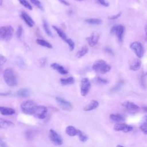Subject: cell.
Returning <instances> with one entry per match:
<instances>
[{
    "instance_id": "obj_1",
    "label": "cell",
    "mask_w": 147,
    "mask_h": 147,
    "mask_svg": "<svg viewBox=\"0 0 147 147\" xmlns=\"http://www.w3.org/2000/svg\"><path fill=\"white\" fill-rule=\"evenodd\" d=\"M92 69L96 72L105 74L110 70L111 66L103 60H99L94 63Z\"/></svg>"
},
{
    "instance_id": "obj_31",
    "label": "cell",
    "mask_w": 147,
    "mask_h": 147,
    "mask_svg": "<svg viewBox=\"0 0 147 147\" xmlns=\"http://www.w3.org/2000/svg\"><path fill=\"white\" fill-rule=\"evenodd\" d=\"M146 117H145L144 119L143 120L142 122L141 123V125H140V129L142 130V131L145 134H146L147 133V127H146Z\"/></svg>"
},
{
    "instance_id": "obj_33",
    "label": "cell",
    "mask_w": 147,
    "mask_h": 147,
    "mask_svg": "<svg viewBox=\"0 0 147 147\" xmlns=\"http://www.w3.org/2000/svg\"><path fill=\"white\" fill-rule=\"evenodd\" d=\"M20 3L23 5L25 7L27 8L29 10H32V6H31V5L26 1V0H18Z\"/></svg>"
},
{
    "instance_id": "obj_22",
    "label": "cell",
    "mask_w": 147,
    "mask_h": 147,
    "mask_svg": "<svg viewBox=\"0 0 147 147\" xmlns=\"http://www.w3.org/2000/svg\"><path fill=\"white\" fill-rule=\"evenodd\" d=\"M52 28H53L54 30H56V33H57V34L59 35V36L64 41H66L67 38V36L66 34H65V33L62 30H61L60 28H59L58 27L55 26V25H53L52 26Z\"/></svg>"
},
{
    "instance_id": "obj_2",
    "label": "cell",
    "mask_w": 147,
    "mask_h": 147,
    "mask_svg": "<svg viewBox=\"0 0 147 147\" xmlns=\"http://www.w3.org/2000/svg\"><path fill=\"white\" fill-rule=\"evenodd\" d=\"M3 78L6 83L10 87H14L17 84L14 72L10 68L6 69L3 72Z\"/></svg>"
},
{
    "instance_id": "obj_43",
    "label": "cell",
    "mask_w": 147,
    "mask_h": 147,
    "mask_svg": "<svg viewBox=\"0 0 147 147\" xmlns=\"http://www.w3.org/2000/svg\"><path fill=\"white\" fill-rule=\"evenodd\" d=\"M0 146H2V147H5V146H6L7 145L5 143V141H3L2 139L0 138Z\"/></svg>"
},
{
    "instance_id": "obj_35",
    "label": "cell",
    "mask_w": 147,
    "mask_h": 147,
    "mask_svg": "<svg viewBox=\"0 0 147 147\" xmlns=\"http://www.w3.org/2000/svg\"><path fill=\"white\" fill-rule=\"evenodd\" d=\"M65 42H66L67 43V44L68 45L69 48V49H70L71 51H72V50L74 49V48H75V42H74V41L72 39H71V38H67Z\"/></svg>"
},
{
    "instance_id": "obj_7",
    "label": "cell",
    "mask_w": 147,
    "mask_h": 147,
    "mask_svg": "<svg viewBox=\"0 0 147 147\" xmlns=\"http://www.w3.org/2000/svg\"><path fill=\"white\" fill-rule=\"evenodd\" d=\"M91 87V83L87 78H84L81 80L80 93L83 96L87 95Z\"/></svg>"
},
{
    "instance_id": "obj_4",
    "label": "cell",
    "mask_w": 147,
    "mask_h": 147,
    "mask_svg": "<svg viewBox=\"0 0 147 147\" xmlns=\"http://www.w3.org/2000/svg\"><path fill=\"white\" fill-rule=\"evenodd\" d=\"M37 105L33 100H26L21 105L22 111L26 114L33 115Z\"/></svg>"
},
{
    "instance_id": "obj_29",
    "label": "cell",
    "mask_w": 147,
    "mask_h": 147,
    "mask_svg": "<svg viewBox=\"0 0 147 147\" xmlns=\"http://www.w3.org/2000/svg\"><path fill=\"white\" fill-rule=\"evenodd\" d=\"M77 135L78 136L80 141L83 142H85L88 140V137L80 130H78Z\"/></svg>"
},
{
    "instance_id": "obj_10",
    "label": "cell",
    "mask_w": 147,
    "mask_h": 147,
    "mask_svg": "<svg viewBox=\"0 0 147 147\" xmlns=\"http://www.w3.org/2000/svg\"><path fill=\"white\" fill-rule=\"evenodd\" d=\"M56 100L59 106H60L63 110L69 111L72 109V106L71 103L67 100L60 97H56Z\"/></svg>"
},
{
    "instance_id": "obj_42",
    "label": "cell",
    "mask_w": 147,
    "mask_h": 147,
    "mask_svg": "<svg viewBox=\"0 0 147 147\" xmlns=\"http://www.w3.org/2000/svg\"><path fill=\"white\" fill-rule=\"evenodd\" d=\"M105 52H106L107 53H108L109 55H114V52L113 51H112V49L111 48H110L109 47H106L104 49Z\"/></svg>"
},
{
    "instance_id": "obj_12",
    "label": "cell",
    "mask_w": 147,
    "mask_h": 147,
    "mask_svg": "<svg viewBox=\"0 0 147 147\" xmlns=\"http://www.w3.org/2000/svg\"><path fill=\"white\" fill-rule=\"evenodd\" d=\"M122 106L126 108L127 110L131 113L137 112L140 110V107L134 103L130 101H125L122 103Z\"/></svg>"
},
{
    "instance_id": "obj_18",
    "label": "cell",
    "mask_w": 147,
    "mask_h": 147,
    "mask_svg": "<svg viewBox=\"0 0 147 147\" xmlns=\"http://www.w3.org/2000/svg\"><path fill=\"white\" fill-rule=\"evenodd\" d=\"M99 106V102L96 100H92L88 105H87V106H86L83 110L86 111H91L93 110L94 109H95L96 108H97Z\"/></svg>"
},
{
    "instance_id": "obj_14",
    "label": "cell",
    "mask_w": 147,
    "mask_h": 147,
    "mask_svg": "<svg viewBox=\"0 0 147 147\" xmlns=\"http://www.w3.org/2000/svg\"><path fill=\"white\" fill-rule=\"evenodd\" d=\"M21 17L29 27L33 26L34 22L33 20V19L26 13H25V11H22L21 13Z\"/></svg>"
},
{
    "instance_id": "obj_46",
    "label": "cell",
    "mask_w": 147,
    "mask_h": 147,
    "mask_svg": "<svg viewBox=\"0 0 147 147\" xmlns=\"http://www.w3.org/2000/svg\"><path fill=\"white\" fill-rule=\"evenodd\" d=\"M10 92H6V93H2V94H0V95H7L8 94H9Z\"/></svg>"
},
{
    "instance_id": "obj_30",
    "label": "cell",
    "mask_w": 147,
    "mask_h": 147,
    "mask_svg": "<svg viewBox=\"0 0 147 147\" xmlns=\"http://www.w3.org/2000/svg\"><path fill=\"white\" fill-rule=\"evenodd\" d=\"M43 27H44V30H45V32L49 36L52 37V32H51V30H50V29H49V28L48 22H47V21H45V20H44V21H43Z\"/></svg>"
},
{
    "instance_id": "obj_9",
    "label": "cell",
    "mask_w": 147,
    "mask_h": 147,
    "mask_svg": "<svg viewBox=\"0 0 147 147\" xmlns=\"http://www.w3.org/2000/svg\"><path fill=\"white\" fill-rule=\"evenodd\" d=\"M50 140L56 145H61L63 144V140L60 136L54 130L50 129L49 133Z\"/></svg>"
},
{
    "instance_id": "obj_44",
    "label": "cell",
    "mask_w": 147,
    "mask_h": 147,
    "mask_svg": "<svg viewBox=\"0 0 147 147\" xmlns=\"http://www.w3.org/2000/svg\"><path fill=\"white\" fill-rule=\"evenodd\" d=\"M59 1L60 2H61V3L66 5V6H69V3L67 1H66L65 0H59Z\"/></svg>"
},
{
    "instance_id": "obj_20",
    "label": "cell",
    "mask_w": 147,
    "mask_h": 147,
    "mask_svg": "<svg viewBox=\"0 0 147 147\" xmlns=\"http://www.w3.org/2000/svg\"><path fill=\"white\" fill-rule=\"evenodd\" d=\"M14 126V123L9 121L0 118V127L2 129H6Z\"/></svg>"
},
{
    "instance_id": "obj_25",
    "label": "cell",
    "mask_w": 147,
    "mask_h": 147,
    "mask_svg": "<svg viewBox=\"0 0 147 147\" xmlns=\"http://www.w3.org/2000/svg\"><path fill=\"white\" fill-rule=\"evenodd\" d=\"M88 52V48L86 46H84L82 47L76 53V57L78 58H80L84 56Z\"/></svg>"
},
{
    "instance_id": "obj_13",
    "label": "cell",
    "mask_w": 147,
    "mask_h": 147,
    "mask_svg": "<svg viewBox=\"0 0 147 147\" xmlns=\"http://www.w3.org/2000/svg\"><path fill=\"white\" fill-rule=\"evenodd\" d=\"M141 62L140 60L138 59H134L132 60H131L129 63V68L130 69L136 71L140 69L141 67Z\"/></svg>"
},
{
    "instance_id": "obj_39",
    "label": "cell",
    "mask_w": 147,
    "mask_h": 147,
    "mask_svg": "<svg viewBox=\"0 0 147 147\" xmlns=\"http://www.w3.org/2000/svg\"><path fill=\"white\" fill-rule=\"evenodd\" d=\"M6 61H7V59L4 56L0 54V67H2L3 65H4L5 63L6 62Z\"/></svg>"
},
{
    "instance_id": "obj_45",
    "label": "cell",
    "mask_w": 147,
    "mask_h": 147,
    "mask_svg": "<svg viewBox=\"0 0 147 147\" xmlns=\"http://www.w3.org/2000/svg\"><path fill=\"white\" fill-rule=\"evenodd\" d=\"M40 61H41V64H42V65H45V62H46V59H41V60H40Z\"/></svg>"
},
{
    "instance_id": "obj_5",
    "label": "cell",
    "mask_w": 147,
    "mask_h": 147,
    "mask_svg": "<svg viewBox=\"0 0 147 147\" xmlns=\"http://www.w3.org/2000/svg\"><path fill=\"white\" fill-rule=\"evenodd\" d=\"M130 48L134 51L137 56L141 58L144 53V49L142 44L139 41H134L130 44Z\"/></svg>"
},
{
    "instance_id": "obj_34",
    "label": "cell",
    "mask_w": 147,
    "mask_h": 147,
    "mask_svg": "<svg viewBox=\"0 0 147 147\" xmlns=\"http://www.w3.org/2000/svg\"><path fill=\"white\" fill-rule=\"evenodd\" d=\"M123 82L122 80H120L119 82H118L117 83V84L114 87H113V88L111 89V90L113 91V92H115V91H118L119 90H120V88L122 87V86H123Z\"/></svg>"
},
{
    "instance_id": "obj_8",
    "label": "cell",
    "mask_w": 147,
    "mask_h": 147,
    "mask_svg": "<svg viewBox=\"0 0 147 147\" xmlns=\"http://www.w3.org/2000/svg\"><path fill=\"white\" fill-rule=\"evenodd\" d=\"M48 109L43 105H37L33 115L40 119H44L47 114Z\"/></svg>"
},
{
    "instance_id": "obj_48",
    "label": "cell",
    "mask_w": 147,
    "mask_h": 147,
    "mask_svg": "<svg viewBox=\"0 0 147 147\" xmlns=\"http://www.w3.org/2000/svg\"><path fill=\"white\" fill-rule=\"evenodd\" d=\"M76 1H83V0H76Z\"/></svg>"
},
{
    "instance_id": "obj_37",
    "label": "cell",
    "mask_w": 147,
    "mask_h": 147,
    "mask_svg": "<svg viewBox=\"0 0 147 147\" xmlns=\"http://www.w3.org/2000/svg\"><path fill=\"white\" fill-rule=\"evenodd\" d=\"M145 79H146V74H145V72H142V73L141 74V75L140 81H141V86H142L143 87H145V84H146V83H145Z\"/></svg>"
},
{
    "instance_id": "obj_6",
    "label": "cell",
    "mask_w": 147,
    "mask_h": 147,
    "mask_svg": "<svg viewBox=\"0 0 147 147\" xmlns=\"http://www.w3.org/2000/svg\"><path fill=\"white\" fill-rule=\"evenodd\" d=\"M125 28L123 25H115L111 29L110 33L112 34H115L119 42H121L123 39V35L124 33Z\"/></svg>"
},
{
    "instance_id": "obj_11",
    "label": "cell",
    "mask_w": 147,
    "mask_h": 147,
    "mask_svg": "<svg viewBox=\"0 0 147 147\" xmlns=\"http://www.w3.org/2000/svg\"><path fill=\"white\" fill-rule=\"evenodd\" d=\"M133 127L130 125H127L126 123H118L115 124L114 126V130L117 131H122L124 133H127L133 130Z\"/></svg>"
},
{
    "instance_id": "obj_41",
    "label": "cell",
    "mask_w": 147,
    "mask_h": 147,
    "mask_svg": "<svg viewBox=\"0 0 147 147\" xmlns=\"http://www.w3.org/2000/svg\"><path fill=\"white\" fill-rule=\"evenodd\" d=\"M121 13L120 12V13H118V14H115V15H113V16H112L109 17V18L110 20H116V19L118 18L121 16Z\"/></svg>"
},
{
    "instance_id": "obj_32",
    "label": "cell",
    "mask_w": 147,
    "mask_h": 147,
    "mask_svg": "<svg viewBox=\"0 0 147 147\" xmlns=\"http://www.w3.org/2000/svg\"><path fill=\"white\" fill-rule=\"evenodd\" d=\"M30 1L33 5H34L36 6H37L39 9H40L42 11H44L43 6H42L41 2L39 0H30Z\"/></svg>"
},
{
    "instance_id": "obj_19",
    "label": "cell",
    "mask_w": 147,
    "mask_h": 147,
    "mask_svg": "<svg viewBox=\"0 0 147 147\" xmlns=\"http://www.w3.org/2000/svg\"><path fill=\"white\" fill-rule=\"evenodd\" d=\"M0 113L4 115H11L15 113V110L10 107L0 106Z\"/></svg>"
},
{
    "instance_id": "obj_17",
    "label": "cell",
    "mask_w": 147,
    "mask_h": 147,
    "mask_svg": "<svg viewBox=\"0 0 147 147\" xmlns=\"http://www.w3.org/2000/svg\"><path fill=\"white\" fill-rule=\"evenodd\" d=\"M110 119L114 122L119 123L125 121V117L120 114H111L110 115Z\"/></svg>"
},
{
    "instance_id": "obj_15",
    "label": "cell",
    "mask_w": 147,
    "mask_h": 147,
    "mask_svg": "<svg viewBox=\"0 0 147 147\" xmlns=\"http://www.w3.org/2000/svg\"><path fill=\"white\" fill-rule=\"evenodd\" d=\"M99 37L98 33H94L91 36L87 37L86 40H87L88 43L90 47H94L97 44L99 40Z\"/></svg>"
},
{
    "instance_id": "obj_26",
    "label": "cell",
    "mask_w": 147,
    "mask_h": 147,
    "mask_svg": "<svg viewBox=\"0 0 147 147\" xmlns=\"http://www.w3.org/2000/svg\"><path fill=\"white\" fill-rule=\"evenodd\" d=\"M85 22L90 25H99L102 22V20L99 18H88L85 20Z\"/></svg>"
},
{
    "instance_id": "obj_23",
    "label": "cell",
    "mask_w": 147,
    "mask_h": 147,
    "mask_svg": "<svg viewBox=\"0 0 147 147\" xmlns=\"http://www.w3.org/2000/svg\"><path fill=\"white\" fill-rule=\"evenodd\" d=\"M30 92L27 88H22L18 90L17 92V96L20 97H27L29 95Z\"/></svg>"
},
{
    "instance_id": "obj_36",
    "label": "cell",
    "mask_w": 147,
    "mask_h": 147,
    "mask_svg": "<svg viewBox=\"0 0 147 147\" xmlns=\"http://www.w3.org/2000/svg\"><path fill=\"white\" fill-rule=\"evenodd\" d=\"M95 80L98 83H99L101 84H106L109 83V81L107 79H103L100 77H96L95 78Z\"/></svg>"
},
{
    "instance_id": "obj_24",
    "label": "cell",
    "mask_w": 147,
    "mask_h": 147,
    "mask_svg": "<svg viewBox=\"0 0 147 147\" xmlns=\"http://www.w3.org/2000/svg\"><path fill=\"white\" fill-rule=\"evenodd\" d=\"M74 78L72 76H70L67 78H62L60 79V83L64 86L72 84L73 83H74Z\"/></svg>"
},
{
    "instance_id": "obj_28",
    "label": "cell",
    "mask_w": 147,
    "mask_h": 147,
    "mask_svg": "<svg viewBox=\"0 0 147 147\" xmlns=\"http://www.w3.org/2000/svg\"><path fill=\"white\" fill-rule=\"evenodd\" d=\"M16 64L18 67L21 68H24L26 67V63L24 60L21 57H17L16 60Z\"/></svg>"
},
{
    "instance_id": "obj_21",
    "label": "cell",
    "mask_w": 147,
    "mask_h": 147,
    "mask_svg": "<svg viewBox=\"0 0 147 147\" xmlns=\"http://www.w3.org/2000/svg\"><path fill=\"white\" fill-rule=\"evenodd\" d=\"M65 132L67 135L72 137L77 135L78 130L73 126H68L66 127Z\"/></svg>"
},
{
    "instance_id": "obj_27",
    "label": "cell",
    "mask_w": 147,
    "mask_h": 147,
    "mask_svg": "<svg viewBox=\"0 0 147 147\" xmlns=\"http://www.w3.org/2000/svg\"><path fill=\"white\" fill-rule=\"evenodd\" d=\"M36 42L38 45H40L41 46H42V47H46V48H52V44H50L49 42H48V41L44 40L37 39Z\"/></svg>"
},
{
    "instance_id": "obj_16",
    "label": "cell",
    "mask_w": 147,
    "mask_h": 147,
    "mask_svg": "<svg viewBox=\"0 0 147 147\" xmlns=\"http://www.w3.org/2000/svg\"><path fill=\"white\" fill-rule=\"evenodd\" d=\"M51 67L55 69V70H56L59 74H61V75H66L68 74V71L66 70L62 65H60L58 63H53L52 64H51Z\"/></svg>"
},
{
    "instance_id": "obj_47",
    "label": "cell",
    "mask_w": 147,
    "mask_h": 147,
    "mask_svg": "<svg viewBox=\"0 0 147 147\" xmlns=\"http://www.w3.org/2000/svg\"><path fill=\"white\" fill-rule=\"evenodd\" d=\"M2 3H3V0H0V6L2 5Z\"/></svg>"
},
{
    "instance_id": "obj_40",
    "label": "cell",
    "mask_w": 147,
    "mask_h": 147,
    "mask_svg": "<svg viewBox=\"0 0 147 147\" xmlns=\"http://www.w3.org/2000/svg\"><path fill=\"white\" fill-rule=\"evenodd\" d=\"M98 1L101 5L104 6L105 7H108L109 6V3L105 0H98Z\"/></svg>"
},
{
    "instance_id": "obj_38",
    "label": "cell",
    "mask_w": 147,
    "mask_h": 147,
    "mask_svg": "<svg viewBox=\"0 0 147 147\" xmlns=\"http://www.w3.org/2000/svg\"><path fill=\"white\" fill-rule=\"evenodd\" d=\"M22 32H23V29H22V26L21 25L18 26V27L17 28V32H16V34H17V37H18V38L21 37V36H22Z\"/></svg>"
},
{
    "instance_id": "obj_3",
    "label": "cell",
    "mask_w": 147,
    "mask_h": 147,
    "mask_svg": "<svg viewBox=\"0 0 147 147\" xmlns=\"http://www.w3.org/2000/svg\"><path fill=\"white\" fill-rule=\"evenodd\" d=\"M14 29L10 25L0 27V40L7 41L10 40L13 34Z\"/></svg>"
}]
</instances>
